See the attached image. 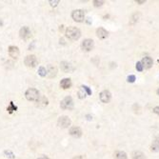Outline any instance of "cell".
Wrapping results in <instances>:
<instances>
[{"instance_id":"1","label":"cell","mask_w":159,"mask_h":159,"mask_svg":"<svg viewBox=\"0 0 159 159\" xmlns=\"http://www.w3.org/2000/svg\"><path fill=\"white\" fill-rule=\"evenodd\" d=\"M65 34H66V36L69 39H71V40H77V39H79V37L81 36V32L78 28L71 26L66 29Z\"/></svg>"},{"instance_id":"2","label":"cell","mask_w":159,"mask_h":159,"mask_svg":"<svg viewBox=\"0 0 159 159\" xmlns=\"http://www.w3.org/2000/svg\"><path fill=\"white\" fill-rule=\"evenodd\" d=\"M25 96H26L27 100L29 101H37V99L39 98V92L36 89L31 88L26 91L25 92Z\"/></svg>"},{"instance_id":"3","label":"cell","mask_w":159,"mask_h":159,"mask_svg":"<svg viewBox=\"0 0 159 159\" xmlns=\"http://www.w3.org/2000/svg\"><path fill=\"white\" fill-rule=\"evenodd\" d=\"M60 107L63 110H73L74 108V100L71 96H67L61 101Z\"/></svg>"},{"instance_id":"4","label":"cell","mask_w":159,"mask_h":159,"mask_svg":"<svg viewBox=\"0 0 159 159\" xmlns=\"http://www.w3.org/2000/svg\"><path fill=\"white\" fill-rule=\"evenodd\" d=\"M24 63L29 68H34V67H36V65L38 64V60L35 55H27L25 57Z\"/></svg>"},{"instance_id":"5","label":"cell","mask_w":159,"mask_h":159,"mask_svg":"<svg viewBox=\"0 0 159 159\" xmlns=\"http://www.w3.org/2000/svg\"><path fill=\"white\" fill-rule=\"evenodd\" d=\"M71 119L69 118L66 115H63V116H60L57 120V125H58L59 128H62V129H67L71 126Z\"/></svg>"},{"instance_id":"6","label":"cell","mask_w":159,"mask_h":159,"mask_svg":"<svg viewBox=\"0 0 159 159\" xmlns=\"http://www.w3.org/2000/svg\"><path fill=\"white\" fill-rule=\"evenodd\" d=\"M71 17L76 22H83L85 19V13L82 10H74L71 13Z\"/></svg>"},{"instance_id":"7","label":"cell","mask_w":159,"mask_h":159,"mask_svg":"<svg viewBox=\"0 0 159 159\" xmlns=\"http://www.w3.org/2000/svg\"><path fill=\"white\" fill-rule=\"evenodd\" d=\"M93 46H95V43H93L92 39H85L84 41L81 43V48L85 52H90L93 49Z\"/></svg>"},{"instance_id":"8","label":"cell","mask_w":159,"mask_h":159,"mask_svg":"<svg viewBox=\"0 0 159 159\" xmlns=\"http://www.w3.org/2000/svg\"><path fill=\"white\" fill-rule=\"evenodd\" d=\"M8 52H9V55L12 57L13 59H15V60L18 59L20 53H19V49L17 48L16 46H10Z\"/></svg>"},{"instance_id":"9","label":"cell","mask_w":159,"mask_h":159,"mask_svg":"<svg viewBox=\"0 0 159 159\" xmlns=\"http://www.w3.org/2000/svg\"><path fill=\"white\" fill-rule=\"evenodd\" d=\"M19 35H20V37L24 39V40H27V39H29L31 37V30H30V28L29 27H22L20 29V31H19Z\"/></svg>"},{"instance_id":"10","label":"cell","mask_w":159,"mask_h":159,"mask_svg":"<svg viewBox=\"0 0 159 159\" xmlns=\"http://www.w3.org/2000/svg\"><path fill=\"white\" fill-rule=\"evenodd\" d=\"M99 97H100V100L102 101L103 103H109L111 98V92L109 91L105 90V91L100 92Z\"/></svg>"},{"instance_id":"11","label":"cell","mask_w":159,"mask_h":159,"mask_svg":"<svg viewBox=\"0 0 159 159\" xmlns=\"http://www.w3.org/2000/svg\"><path fill=\"white\" fill-rule=\"evenodd\" d=\"M60 68L61 71H63L64 73H71V71H73L74 70L73 65L69 62H66V61H63V62L60 63Z\"/></svg>"},{"instance_id":"12","label":"cell","mask_w":159,"mask_h":159,"mask_svg":"<svg viewBox=\"0 0 159 159\" xmlns=\"http://www.w3.org/2000/svg\"><path fill=\"white\" fill-rule=\"evenodd\" d=\"M47 69V75L49 77L53 78V77H55L56 74H57V69L56 67L53 66V65H49L48 67L46 68Z\"/></svg>"},{"instance_id":"13","label":"cell","mask_w":159,"mask_h":159,"mask_svg":"<svg viewBox=\"0 0 159 159\" xmlns=\"http://www.w3.org/2000/svg\"><path fill=\"white\" fill-rule=\"evenodd\" d=\"M140 62H141V64H142L143 68H145V69H150L151 66H153V59H151L150 56L144 57Z\"/></svg>"},{"instance_id":"14","label":"cell","mask_w":159,"mask_h":159,"mask_svg":"<svg viewBox=\"0 0 159 159\" xmlns=\"http://www.w3.org/2000/svg\"><path fill=\"white\" fill-rule=\"evenodd\" d=\"M70 134L75 138H78L82 135V131L79 127H71L70 129Z\"/></svg>"},{"instance_id":"15","label":"cell","mask_w":159,"mask_h":159,"mask_svg":"<svg viewBox=\"0 0 159 159\" xmlns=\"http://www.w3.org/2000/svg\"><path fill=\"white\" fill-rule=\"evenodd\" d=\"M96 35L100 39H105L108 37V32L103 28H98L96 30Z\"/></svg>"},{"instance_id":"16","label":"cell","mask_w":159,"mask_h":159,"mask_svg":"<svg viewBox=\"0 0 159 159\" xmlns=\"http://www.w3.org/2000/svg\"><path fill=\"white\" fill-rule=\"evenodd\" d=\"M36 103H37V106H38V107L44 108V107H46L47 105L49 104V100H48V98H47V97H45V96H39V98L37 99Z\"/></svg>"},{"instance_id":"17","label":"cell","mask_w":159,"mask_h":159,"mask_svg":"<svg viewBox=\"0 0 159 159\" xmlns=\"http://www.w3.org/2000/svg\"><path fill=\"white\" fill-rule=\"evenodd\" d=\"M60 87L64 90L70 89L71 87V81L70 78H64L63 80H61L60 82Z\"/></svg>"},{"instance_id":"18","label":"cell","mask_w":159,"mask_h":159,"mask_svg":"<svg viewBox=\"0 0 159 159\" xmlns=\"http://www.w3.org/2000/svg\"><path fill=\"white\" fill-rule=\"evenodd\" d=\"M151 151L153 153H157L159 151V139H155L151 145Z\"/></svg>"},{"instance_id":"19","label":"cell","mask_w":159,"mask_h":159,"mask_svg":"<svg viewBox=\"0 0 159 159\" xmlns=\"http://www.w3.org/2000/svg\"><path fill=\"white\" fill-rule=\"evenodd\" d=\"M132 159H146L145 154L141 151H133L132 153Z\"/></svg>"},{"instance_id":"20","label":"cell","mask_w":159,"mask_h":159,"mask_svg":"<svg viewBox=\"0 0 159 159\" xmlns=\"http://www.w3.org/2000/svg\"><path fill=\"white\" fill-rule=\"evenodd\" d=\"M114 159H127V154L124 151H116L114 153Z\"/></svg>"},{"instance_id":"21","label":"cell","mask_w":159,"mask_h":159,"mask_svg":"<svg viewBox=\"0 0 159 159\" xmlns=\"http://www.w3.org/2000/svg\"><path fill=\"white\" fill-rule=\"evenodd\" d=\"M38 74L42 77H45L47 75V69L45 67H39L38 69Z\"/></svg>"},{"instance_id":"22","label":"cell","mask_w":159,"mask_h":159,"mask_svg":"<svg viewBox=\"0 0 159 159\" xmlns=\"http://www.w3.org/2000/svg\"><path fill=\"white\" fill-rule=\"evenodd\" d=\"M16 110H17V107L14 106L13 102H11L10 103V106L7 108V111H9V113H13V111H15Z\"/></svg>"},{"instance_id":"23","label":"cell","mask_w":159,"mask_h":159,"mask_svg":"<svg viewBox=\"0 0 159 159\" xmlns=\"http://www.w3.org/2000/svg\"><path fill=\"white\" fill-rule=\"evenodd\" d=\"M103 4H104V1H101V0H95V1H93L95 7H101Z\"/></svg>"},{"instance_id":"24","label":"cell","mask_w":159,"mask_h":159,"mask_svg":"<svg viewBox=\"0 0 159 159\" xmlns=\"http://www.w3.org/2000/svg\"><path fill=\"white\" fill-rule=\"evenodd\" d=\"M81 88H82L83 90H84V92H87V95H92V91L90 90L89 87H87V86H82Z\"/></svg>"},{"instance_id":"25","label":"cell","mask_w":159,"mask_h":159,"mask_svg":"<svg viewBox=\"0 0 159 159\" xmlns=\"http://www.w3.org/2000/svg\"><path fill=\"white\" fill-rule=\"evenodd\" d=\"M4 153H5L6 155H9V156H8L9 158H12V159L14 158V154H13L11 151H4Z\"/></svg>"},{"instance_id":"26","label":"cell","mask_w":159,"mask_h":159,"mask_svg":"<svg viewBox=\"0 0 159 159\" xmlns=\"http://www.w3.org/2000/svg\"><path fill=\"white\" fill-rule=\"evenodd\" d=\"M143 66H142V64H141V62H137L136 63V70L138 71H143Z\"/></svg>"},{"instance_id":"27","label":"cell","mask_w":159,"mask_h":159,"mask_svg":"<svg viewBox=\"0 0 159 159\" xmlns=\"http://www.w3.org/2000/svg\"><path fill=\"white\" fill-rule=\"evenodd\" d=\"M78 95H79V98H84V97L86 96V93H85L84 90H83L82 88H81V90H80V91H79Z\"/></svg>"},{"instance_id":"28","label":"cell","mask_w":159,"mask_h":159,"mask_svg":"<svg viewBox=\"0 0 159 159\" xmlns=\"http://www.w3.org/2000/svg\"><path fill=\"white\" fill-rule=\"evenodd\" d=\"M60 1L59 0H55V1H53V0H50V6L52 7H56L57 6V4H58Z\"/></svg>"},{"instance_id":"29","label":"cell","mask_w":159,"mask_h":159,"mask_svg":"<svg viewBox=\"0 0 159 159\" xmlns=\"http://www.w3.org/2000/svg\"><path fill=\"white\" fill-rule=\"evenodd\" d=\"M134 81H135V76H134V75H130V76L128 77V82L132 83V82H134Z\"/></svg>"},{"instance_id":"30","label":"cell","mask_w":159,"mask_h":159,"mask_svg":"<svg viewBox=\"0 0 159 159\" xmlns=\"http://www.w3.org/2000/svg\"><path fill=\"white\" fill-rule=\"evenodd\" d=\"M153 113L159 115V107H155L154 108V109H153Z\"/></svg>"},{"instance_id":"31","label":"cell","mask_w":159,"mask_h":159,"mask_svg":"<svg viewBox=\"0 0 159 159\" xmlns=\"http://www.w3.org/2000/svg\"><path fill=\"white\" fill-rule=\"evenodd\" d=\"M73 159H85V157H84V156H82V155H77V156L74 157Z\"/></svg>"},{"instance_id":"32","label":"cell","mask_w":159,"mask_h":159,"mask_svg":"<svg viewBox=\"0 0 159 159\" xmlns=\"http://www.w3.org/2000/svg\"><path fill=\"white\" fill-rule=\"evenodd\" d=\"M135 2L138 3V4H143V3H145V0H136Z\"/></svg>"},{"instance_id":"33","label":"cell","mask_w":159,"mask_h":159,"mask_svg":"<svg viewBox=\"0 0 159 159\" xmlns=\"http://www.w3.org/2000/svg\"><path fill=\"white\" fill-rule=\"evenodd\" d=\"M38 159H50L48 156H41V157H39Z\"/></svg>"},{"instance_id":"34","label":"cell","mask_w":159,"mask_h":159,"mask_svg":"<svg viewBox=\"0 0 159 159\" xmlns=\"http://www.w3.org/2000/svg\"><path fill=\"white\" fill-rule=\"evenodd\" d=\"M3 26V21L0 19V27H2Z\"/></svg>"},{"instance_id":"35","label":"cell","mask_w":159,"mask_h":159,"mask_svg":"<svg viewBox=\"0 0 159 159\" xmlns=\"http://www.w3.org/2000/svg\"><path fill=\"white\" fill-rule=\"evenodd\" d=\"M157 95H159V89H158V90H157Z\"/></svg>"}]
</instances>
